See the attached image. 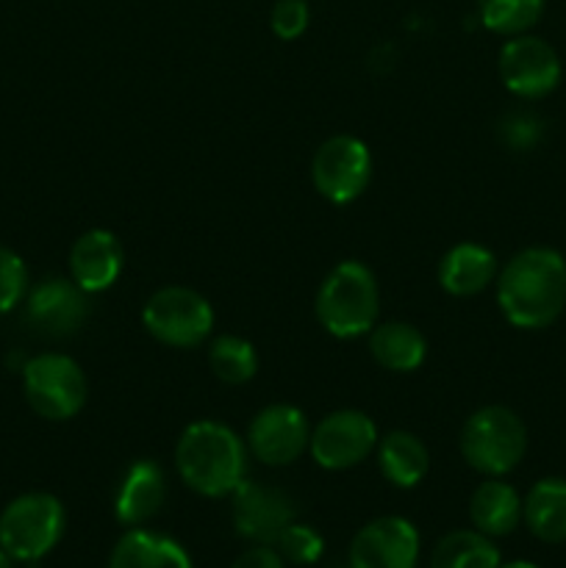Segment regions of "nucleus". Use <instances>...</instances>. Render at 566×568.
I'll list each match as a JSON object with an SVG mask.
<instances>
[{"mask_svg":"<svg viewBox=\"0 0 566 568\" xmlns=\"http://www.w3.org/2000/svg\"><path fill=\"white\" fill-rule=\"evenodd\" d=\"M497 303L519 331L549 327L566 308V261L553 247H525L497 272Z\"/></svg>","mask_w":566,"mask_h":568,"instance_id":"obj_1","label":"nucleus"},{"mask_svg":"<svg viewBox=\"0 0 566 568\" xmlns=\"http://www.w3.org/2000/svg\"><path fill=\"white\" fill-rule=\"evenodd\" d=\"M175 469L200 497H231L247 471V447L222 422H192L175 444Z\"/></svg>","mask_w":566,"mask_h":568,"instance_id":"obj_2","label":"nucleus"},{"mask_svg":"<svg viewBox=\"0 0 566 568\" xmlns=\"http://www.w3.org/2000/svg\"><path fill=\"white\" fill-rule=\"evenodd\" d=\"M314 311L320 325L336 338L366 336L377 325L381 292L370 266L342 261L320 283Z\"/></svg>","mask_w":566,"mask_h":568,"instance_id":"obj_3","label":"nucleus"},{"mask_svg":"<svg viewBox=\"0 0 566 568\" xmlns=\"http://www.w3.org/2000/svg\"><path fill=\"white\" fill-rule=\"evenodd\" d=\"M458 444L472 469L486 477H503L525 458L527 427L505 405H486L464 422Z\"/></svg>","mask_w":566,"mask_h":568,"instance_id":"obj_4","label":"nucleus"},{"mask_svg":"<svg viewBox=\"0 0 566 568\" xmlns=\"http://www.w3.org/2000/svg\"><path fill=\"white\" fill-rule=\"evenodd\" d=\"M64 505L53 494H22L0 514V547L11 555V560L33 564L55 549L64 536Z\"/></svg>","mask_w":566,"mask_h":568,"instance_id":"obj_5","label":"nucleus"},{"mask_svg":"<svg viewBox=\"0 0 566 568\" xmlns=\"http://www.w3.org/2000/svg\"><path fill=\"white\" fill-rule=\"evenodd\" d=\"M142 325L155 342L175 349L203 344L214 331V308L200 292L186 286H164L142 308Z\"/></svg>","mask_w":566,"mask_h":568,"instance_id":"obj_6","label":"nucleus"},{"mask_svg":"<svg viewBox=\"0 0 566 568\" xmlns=\"http://www.w3.org/2000/svg\"><path fill=\"white\" fill-rule=\"evenodd\" d=\"M22 392L33 414L67 422L87 403V375L70 355L42 353L22 366Z\"/></svg>","mask_w":566,"mask_h":568,"instance_id":"obj_7","label":"nucleus"},{"mask_svg":"<svg viewBox=\"0 0 566 568\" xmlns=\"http://www.w3.org/2000/svg\"><path fill=\"white\" fill-rule=\"evenodd\" d=\"M314 189L333 205H347L366 192L372 181V153L358 136L325 139L311 161Z\"/></svg>","mask_w":566,"mask_h":568,"instance_id":"obj_8","label":"nucleus"},{"mask_svg":"<svg viewBox=\"0 0 566 568\" xmlns=\"http://www.w3.org/2000/svg\"><path fill=\"white\" fill-rule=\"evenodd\" d=\"M497 70L505 89L522 100L547 98L549 92L558 89L560 75H564V67H560L553 44L533 37V33L511 37L499 48Z\"/></svg>","mask_w":566,"mask_h":568,"instance_id":"obj_9","label":"nucleus"},{"mask_svg":"<svg viewBox=\"0 0 566 568\" xmlns=\"http://www.w3.org/2000/svg\"><path fill=\"white\" fill-rule=\"evenodd\" d=\"M377 427L364 410H333L311 430L309 453L316 466L344 471L364 464L377 447Z\"/></svg>","mask_w":566,"mask_h":568,"instance_id":"obj_10","label":"nucleus"},{"mask_svg":"<svg viewBox=\"0 0 566 568\" xmlns=\"http://www.w3.org/2000/svg\"><path fill=\"white\" fill-rule=\"evenodd\" d=\"M311 427L300 408L275 403L261 408L247 427V447L264 466H289L309 449Z\"/></svg>","mask_w":566,"mask_h":568,"instance_id":"obj_11","label":"nucleus"},{"mask_svg":"<svg viewBox=\"0 0 566 568\" xmlns=\"http://www.w3.org/2000/svg\"><path fill=\"white\" fill-rule=\"evenodd\" d=\"M231 510L239 536L266 547L277 541V536L292 525L297 514L286 491L253 480L239 483L236 491L231 494Z\"/></svg>","mask_w":566,"mask_h":568,"instance_id":"obj_12","label":"nucleus"},{"mask_svg":"<svg viewBox=\"0 0 566 568\" xmlns=\"http://www.w3.org/2000/svg\"><path fill=\"white\" fill-rule=\"evenodd\" d=\"M89 316V294L67 277H44L28 292L26 322L48 338H67L81 331Z\"/></svg>","mask_w":566,"mask_h":568,"instance_id":"obj_13","label":"nucleus"},{"mask_svg":"<svg viewBox=\"0 0 566 568\" xmlns=\"http://www.w3.org/2000/svg\"><path fill=\"white\" fill-rule=\"evenodd\" d=\"M420 532L403 516H381L355 532L350 568H416Z\"/></svg>","mask_w":566,"mask_h":568,"instance_id":"obj_14","label":"nucleus"},{"mask_svg":"<svg viewBox=\"0 0 566 568\" xmlns=\"http://www.w3.org/2000/svg\"><path fill=\"white\" fill-rule=\"evenodd\" d=\"M122 272V244L120 239L103 227L81 233L70 250V277L87 294L105 292L114 286Z\"/></svg>","mask_w":566,"mask_h":568,"instance_id":"obj_15","label":"nucleus"},{"mask_svg":"<svg viewBox=\"0 0 566 568\" xmlns=\"http://www.w3.org/2000/svg\"><path fill=\"white\" fill-rule=\"evenodd\" d=\"M166 503V477L155 460H137L122 477L114 497V516L125 527H142Z\"/></svg>","mask_w":566,"mask_h":568,"instance_id":"obj_16","label":"nucleus"},{"mask_svg":"<svg viewBox=\"0 0 566 568\" xmlns=\"http://www.w3.org/2000/svg\"><path fill=\"white\" fill-rule=\"evenodd\" d=\"M497 258L483 244H455L438 264V283L453 297H475L497 281Z\"/></svg>","mask_w":566,"mask_h":568,"instance_id":"obj_17","label":"nucleus"},{"mask_svg":"<svg viewBox=\"0 0 566 568\" xmlns=\"http://www.w3.org/2000/svg\"><path fill=\"white\" fill-rule=\"evenodd\" d=\"M469 519L472 527L483 536H511L522 521V497L511 483L499 480V477H488L472 491Z\"/></svg>","mask_w":566,"mask_h":568,"instance_id":"obj_18","label":"nucleus"},{"mask_svg":"<svg viewBox=\"0 0 566 568\" xmlns=\"http://www.w3.org/2000/svg\"><path fill=\"white\" fill-rule=\"evenodd\" d=\"M109 568H194L186 549L170 536L133 527L114 544Z\"/></svg>","mask_w":566,"mask_h":568,"instance_id":"obj_19","label":"nucleus"},{"mask_svg":"<svg viewBox=\"0 0 566 568\" xmlns=\"http://www.w3.org/2000/svg\"><path fill=\"white\" fill-rule=\"evenodd\" d=\"M375 453L381 475L397 488L420 486L431 471V453L422 444V438H416L408 430H392L377 438Z\"/></svg>","mask_w":566,"mask_h":568,"instance_id":"obj_20","label":"nucleus"},{"mask_svg":"<svg viewBox=\"0 0 566 568\" xmlns=\"http://www.w3.org/2000/svg\"><path fill=\"white\" fill-rule=\"evenodd\" d=\"M522 521L544 544L566 541V480L544 477L522 499Z\"/></svg>","mask_w":566,"mask_h":568,"instance_id":"obj_21","label":"nucleus"},{"mask_svg":"<svg viewBox=\"0 0 566 568\" xmlns=\"http://www.w3.org/2000/svg\"><path fill=\"white\" fill-rule=\"evenodd\" d=\"M370 353L388 372H414L425 364L427 342L408 322H383L370 331Z\"/></svg>","mask_w":566,"mask_h":568,"instance_id":"obj_22","label":"nucleus"},{"mask_svg":"<svg viewBox=\"0 0 566 568\" xmlns=\"http://www.w3.org/2000/svg\"><path fill=\"white\" fill-rule=\"evenodd\" d=\"M499 549L477 530L447 532L431 555V568H499Z\"/></svg>","mask_w":566,"mask_h":568,"instance_id":"obj_23","label":"nucleus"},{"mask_svg":"<svg viewBox=\"0 0 566 568\" xmlns=\"http://www.w3.org/2000/svg\"><path fill=\"white\" fill-rule=\"evenodd\" d=\"M209 366L216 381L228 383V386H244L259 372V355L247 338L225 333L209 344Z\"/></svg>","mask_w":566,"mask_h":568,"instance_id":"obj_24","label":"nucleus"},{"mask_svg":"<svg viewBox=\"0 0 566 568\" xmlns=\"http://www.w3.org/2000/svg\"><path fill=\"white\" fill-rule=\"evenodd\" d=\"M544 14V0H477V20L499 37L527 33Z\"/></svg>","mask_w":566,"mask_h":568,"instance_id":"obj_25","label":"nucleus"},{"mask_svg":"<svg viewBox=\"0 0 566 568\" xmlns=\"http://www.w3.org/2000/svg\"><path fill=\"white\" fill-rule=\"evenodd\" d=\"M272 547L277 549V555L286 564L294 566H314L322 558V552H325V541H322L320 532L309 525H300V521H292Z\"/></svg>","mask_w":566,"mask_h":568,"instance_id":"obj_26","label":"nucleus"},{"mask_svg":"<svg viewBox=\"0 0 566 568\" xmlns=\"http://www.w3.org/2000/svg\"><path fill=\"white\" fill-rule=\"evenodd\" d=\"M28 270L26 261L9 247H0V314H9L26 300Z\"/></svg>","mask_w":566,"mask_h":568,"instance_id":"obj_27","label":"nucleus"},{"mask_svg":"<svg viewBox=\"0 0 566 568\" xmlns=\"http://www.w3.org/2000/svg\"><path fill=\"white\" fill-rule=\"evenodd\" d=\"M544 122L538 120L533 111H511L499 120V142L505 148L516 150V153H525V150H533L538 142H542Z\"/></svg>","mask_w":566,"mask_h":568,"instance_id":"obj_28","label":"nucleus"},{"mask_svg":"<svg viewBox=\"0 0 566 568\" xmlns=\"http://www.w3.org/2000/svg\"><path fill=\"white\" fill-rule=\"evenodd\" d=\"M311 11L305 0H275L270 11V26L272 33L283 42H292V39H300L309 28Z\"/></svg>","mask_w":566,"mask_h":568,"instance_id":"obj_29","label":"nucleus"},{"mask_svg":"<svg viewBox=\"0 0 566 568\" xmlns=\"http://www.w3.org/2000/svg\"><path fill=\"white\" fill-rule=\"evenodd\" d=\"M231 568H286V560L277 555L275 547H266V544H255L247 552L239 555L233 560Z\"/></svg>","mask_w":566,"mask_h":568,"instance_id":"obj_30","label":"nucleus"},{"mask_svg":"<svg viewBox=\"0 0 566 568\" xmlns=\"http://www.w3.org/2000/svg\"><path fill=\"white\" fill-rule=\"evenodd\" d=\"M499 568H538L530 560H511V564H499Z\"/></svg>","mask_w":566,"mask_h":568,"instance_id":"obj_31","label":"nucleus"},{"mask_svg":"<svg viewBox=\"0 0 566 568\" xmlns=\"http://www.w3.org/2000/svg\"><path fill=\"white\" fill-rule=\"evenodd\" d=\"M11 564H14V560H11V555L0 547V568H11Z\"/></svg>","mask_w":566,"mask_h":568,"instance_id":"obj_32","label":"nucleus"}]
</instances>
